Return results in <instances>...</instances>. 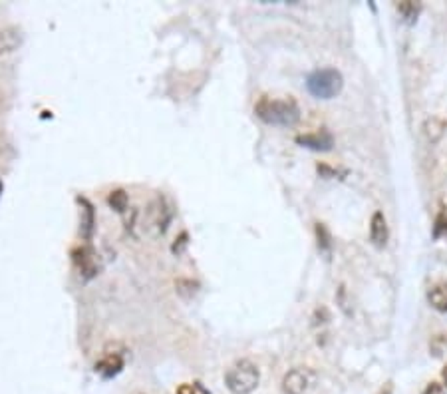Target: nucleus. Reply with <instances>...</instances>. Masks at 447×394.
Masks as SVG:
<instances>
[{"label":"nucleus","instance_id":"nucleus-5","mask_svg":"<svg viewBox=\"0 0 447 394\" xmlns=\"http://www.w3.org/2000/svg\"><path fill=\"white\" fill-rule=\"evenodd\" d=\"M296 143H301L304 147H310V149H316V152H328L334 145V138H332L330 132L320 129V132H314V134L296 136Z\"/></svg>","mask_w":447,"mask_h":394},{"label":"nucleus","instance_id":"nucleus-3","mask_svg":"<svg viewBox=\"0 0 447 394\" xmlns=\"http://www.w3.org/2000/svg\"><path fill=\"white\" fill-rule=\"evenodd\" d=\"M306 88L318 100H332L344 88V78L336 68H320L306 78Z\"/></svg>","mask_w":447,"mask_h":394},{"label":"nucleus","instance_id":"nucleus-8","mask_svg":"<svg viewBox=\"0 0 447 394\" xmlns=\"http://www.w3.org/2000/svg\"><path fill=\"white\" fill-rule=\"evenodd\" d=\"M428 303L437 313H447V281L435 283L428 291Z\"/></svg>","mask_w":447,"mask_h":394},{"label":"nucleus","instance_id":"nucleus-18","mask_svg":"<svg viewBox=\"0 0 447 394\" xmlns=\"http://www.w3.org/2000/svg\"><path fill=\"white\" fill-rule=\"evenodd\" d=\"M382 394H392V386H390V384H388V386H386V393H384V391H382Z\"/></svg>","mask_w":447,"mask_h":394},{"label":"nucleus","instance_id":"nucleus-13","mask_svg":"<svg viewBox=\"0 0 447 394\" xmlns=\"http://www.w3.org/2000/svg\"><path fill=\"white\" fill-rule=\"evenodd\" d=\"M316 237H318V247L324 253H330L332 241H330V233L324 227V223H316Z\"/></svg>","mask_w":447,"mask_h":394},{"label":"nucleus","instance_id":"nucleus-19","mask_svg":"<svg viewBox=\"0 0 447 394\" xmlns=\"http://www.w3.org/2000/svg\"><path fill=\"white\" fill-rule=\"evenodd\" d=\"M0 194H2V181H0Z\"/></svg>","mask_w":447,"mask_h":394},{"label":"nucleus","instance_id":"nucleus-2","mask_svg":"<svg viewBox=\"0 0 447 394\" xmlns=\"http://www.w3.org/2000/svg\"><path fill=\"white\" fill-rule=\"evenodd\" d=\"M261 382L259 366L250 360H239L235 362L225 375V384L232 394H250L257 391Z\"/></svg>","mask_w":447,"mask_h":394},{"label":"nucleus","instance_id":"nucleus-15","mask_svg":"<svg viewBox=\"0 0 447 394\" xmlns=\"http://www.w3.org/2000/svg\"><path fill=\"white\" fill-rule=\"evenodd\" d=\"M177 394H211L201 382H193V384H181L177 388Z\"/></svg>","mask_w":447,"mask_h":394},{"label":"nucleus","instance_id":"nucleus-16","mask_svg":"<svg viewBox=\"0 0 447 394\" xmlns=\"http://www.w3.org/2000/svg\"><path fill=\"white\" fill-rule=\"evenodd\" d=\"M422 394H446V388L439 384V382H429L428 386L424 388Z\"/></svg>","mask_w":447,"mask_h":394},{"label":"nucleus","instance_id":"nucleus-1","mask_svg":"<svg viewBox=\"0 0 447 394\" xmlns=\"http://www.w3.org/2000/svg\"><path fill=\"white\" fill-rule=\"evenodd\" d=\"M254 114L265 124L285 125V127H290L301 120V107L290 98H286V100L261 98L254 106Z\"/></svg>","mask_w":447,"mask_h":394},{"label":"nucleus","instance_id":"nucleus-11","mask_svg":"<svg viewBox=\"0 0 447 394\" xmlns=\"http://www.w3.org/2000/svg\"><path fill=\"white\" fill-rule=\"evenodd\" d=\"M395 8H397V12L406 18L408 22H413L417 18V14H419V10H422V4L413 2V0H402V2L395 4Z\"/></svg>","mask_w":447,"mask_h":394},{"label":"nucleus","instance_id":"nucleus-17","mask_svg":"<svg viewBox=\"0 0 447 394\" xmlns=\"http://www.w3.org/2000/svg\"><path fill=\"white\" fill-rule=\"evenodd\" d=\"M441 378H444V386L447 388V364L444 366V371H441Z\"/></svg>","mask_w":447,"mask_h":394},{"label":"nucleus","instance_id":"nucleus-6","mask_svg":"<svg viewBox=\"0 0 447 394\" xmlns=\"http://www.w3.org/2000/svg\"><path fill=\"white\" fill-rule=\"evenodd\" d=\"M74 263L78 265V269L86 275V277H94L98 273V265H96V255L89 247H80L72 253Z\"/></svg>","mask_w":447,"mask_h":394},{"label":"nucleus","instance_id":"nucleus-7","mask_svg":"<svg viewBox=\"0 0 447 394\" xmlns=\"http://www.w3.org/2000/svg\"><path fill=\"white\" fill-rule=\"evenodd\" d=\"M370 239L375 247H384L388 241V223L382 211H375L370 219Z\"/></svg>","mask_w":447,"mask_h":394},{"label":"nucleus","instance_id":"nucleus-9","mask_svg":"<svg viewBox=\"0 0 447 394\" xmlns=\"http://www.w3.org/2000/svg\"><path fill=\"white\" fill-rule=\"evenodd\" d=\"M124 369V358L120 355H107L106 358H102L98 364H96V371L100 373L102 376H116L120 371Z\"/></svg>","mask_w":447,"mask_h":394},{"label":"nucleus","instance_id":"nucleus-10","mask_svg":"<svg viewBox=\"0 0 447 394\" xmlns=\"http://www.w3.org/2000/svg\"><path fill=\"white\" fill-rule=\"evenodd\" d=\"M446 122L439 116H431L424 124V132H426L429 142H439L444 138V134H446Z\"/></svg>","mask_w":447,"mask_h":394},{"label":"nucleus","instance_id":"nucleus-14","mask_svg":"<svg viewBox=\"0 0 447 394\" xmlns=\"http://www.w3.org/2000/svg\"><path fill=\"white\" fill-rule=\"evenodd\" d=\"M107 203H109L116 211H125V207H127V196H125V191H122V189L111 191V196L107 197Z\"/></svg>","mask_w":447,"mask_h":394},{"label":"nucleus","instance_id":"nucleus-12","mask_svg":"<svg viewBox=\"0 0 447 394\" xmlns=\"http://www.w3.org/2000/svg\"><path fill=\"white\" fill-rule=\"evenodd\" d=\"M441 233H447V197H444L441 203H439V214H437L435 229H433V235H435V237H439Z\"/></svg>","mask_w":447,"mask_h":394},{"label":"nucleus","instance_id":"nucleus-4","mask_svg":"<svg viewBox=\"0 0 447 394\" xmlns=\"http://www.w3.org/2000/svg\"><path fill=\"white\" fill-rule=\"evenodd\" d=\"M316 388H318V378L306 366H296L288 371L283 378L285 394H316Z\"/></svg>","mask_w":447,"mask_h":394}]
</instances>
